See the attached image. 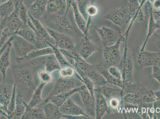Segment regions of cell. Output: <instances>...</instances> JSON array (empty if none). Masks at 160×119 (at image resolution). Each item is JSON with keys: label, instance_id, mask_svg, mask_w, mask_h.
I'll return each mask as SVG.
<instances>
[{"label": "cell", "instance_id": "1", "mask_svg": "<svg viewBox=\"0 0 160 119\" xmlns=\"http://www.w3.org/2000/svg\"><path fill=\"white\" fill-rule=\"evenodd\" d=\"M122 75L123 89L125 87L135 83L133 78L134 64L131 54L128 51L127 42L125 43L124 51L120 64L118 66Z\"/></svg>", "mask_w": 160, "mask_h": 119}, {"label": "cell", "instance_id": "2", "mask_svg": "<svg viewBox=\"0 0 160 119\" xmlns=\"http://www.w3.org/2000/svg\"><path fill=\"white\" fill-rule=\"evenodd\" d=\"M127 41L124 35H122L114 44L104 47L102 51V56L105 65L107 67L119 66L122 56L120 52L121 44L122 42L126 43Z\"/></svg>", "mask_w": 160, "mask_h": 119}, {"label": "cell", "instance_id": "3", "mask_svg": "<svg viewBox=\"0 0 160 119\" xmlns=\"http://www.w3.org/2000/svg\"><path fill=\"white\" fill-rule=\"evenodd\" d=\"M104 18L121 28H126L131 22V14L128 7L122 6L111 10Z\"/></svg>", "mask_w": 160, "mask_h": 119}, {"label": "cell", "instance_id": "4", "mask_svg": "<svg viewBox=\"0 0 160 119\" xmlns=\"http://www.w3.org/2000/svg\"><path fill=\"white\" fill-rule=\"evenodd\" d=\"M12 44L17 57L16 60L18 62L25 59L29 53L36 49L32 43L17 34L13 36Z\"/></svg>", "mask_w": 160, "mask_h": 119}, {"label": "cell", "instance_id": "5", "mask_svg": "<svg viewBox=\"0 0 160 119\" xmlns=\"http://www.w3.org/2000/svg\"><path fill=\"white\" fill-rule=\"evenodd\" d=\"M46 27L49 34L56 42V46L59 49L71 51L75 50V42L71 36L66 33L56 31L50 27Z\"/></svg>", "mask_w": 160, "mask_h": 119}, {"label": "cell", "instance_id": "6", "mask_svg": "<svg viewBox=\"0 0 160 119\" xmlns=\"http://www.w3.org/2000/svg\"><path fill=\"white\" fill-rule=\"evenodd\" d=\"M76 50L80 56L86 60L95 52L102 49L98 45L93 43L90 37L88 32L83 34L82 40Z\"/></svg>", "mask_w": 160, "mask_h": 119}, {"label": "cell", "instance_id": "7", "mask_svg": "<svg viewBox=\"0 0 160 119\" xmlns=\"http://www.w3.org/2000/svg\"><path fill=\"white\" fill-rule=\"evenodd\" d=\"M76 87V81L74 77L69 78L61 77L57 81L50 93L45 99L44 102L46 103L51 97L71 90Z\"/></svg>", "mask_w": 160, "mask_h": 119}, {"label": "cell", "instance_id": "8", "mask_svg": "<svg viewBox=\"0 0 160 119\" xmlns=\"http://www.w3.org/2000/svg\"><path fill=\"white\" fill-rule=\"evenodd\" d=\"M137 61L141 69L152 67L154 65L160 66V52H151L143 50L138 53Z\"/></svg>", "mask_w": 160, "mask_h": 119}, {"label": "cell", "instance_id": "9", "mask_svg": "<svg viewBox=\"0 0 160 119\" xmlns=\"http://www.w3.org/2000/svg\"><path fill=\"white\" fill-rule=\"evenodd\" d=\"M95 28L104 47L108 46L112 43L114 44L122 35L120 30L116 31L108 27L102 26Z\"/></svg>", "mask_w": 160, "mask_h": 119}, {"label": "cell", "instance_id": "10", "mask_svg": "<svg viewBox=\"0 0 160 119\" xmlns=\"http://www.w3.org/2000/svg\"><path fill=\"white\" fill-rule=\"evenodd\" d=\"M13 74L15 83L24 85L26 88L34 86L32 73L30 71L19 66L12 69Z\"/></svg>", "mask_w": 160, "mask_h": 119}, {"label": "cell", "instance_id": "11", "mask_svg": "<svg viewBox=\"0 0 160 119\" xmlns=\"http://www.w3.org/2000/svg\"><path fill=\"white\" fill-rule=\"evenodd\" d=\"M28 15L29 17L28 19L27 24L35 31L38 35L44 39L49 46L52 47L53 46H56V42L49 34L46 27L43 26L37 19L33 18L29 13Z\"/></svg>", "mask_w": 160, "mask_h": 119}, {"label": "cell", "instance_id": "12", "mask_svg": "<svg viewBox=\"0 0 160 119\" xmlns=\"http://www.w3.org/2000/svg\"><path fill=\"white\" fill-rule=\"evenodd\" d=\"M78 93L81 97L85 112L91 118H95V98L92 95L87 88L81 90Z\"/></svg>", "mask_w": 160, "mask_h": 119}, {"label": "cell", "instance_id": "13", "mask_svg": "<svg viewBox=\"0 0 160 119\" xmlns=\"http://www.w3.org/2000/svg\"><path fill=\"white\" fill-rule=\"evenodd\" d=\"M63 114L73 116H84L88 119L91 118L85 112V110L78 106L70 97L60 107Z\"/></svg>", "mask_w": 160, "mask_h": 119}, {"label": "cell", "instance_id": "14", "mask_svg": "<svg viewBox=\"0 0 160 119\" xmlns=\"http://www.w3.org/2000/svg\"><path fill=\"white\" fill-rule=\"evenodd\" d=\"M94 95L96 104L95 119H101L108 111L107 101L102 93L99 87L94 88Z\"/></svg>", "mask_w": 160, "mask_h": 119}, {"label": "cell", "instance_id": "15", "mask_svg": "<svg viewBox=\"0 0 160 119\" xmlns=\"http://www.w3.org/2000/svg\"><path fill=\"white\" fill-rule=\"evenodd\" d=\"M14 85L1 83L0 85V105L1 110L8 113V107L13 91Z\"/></svg>", "mask_w": 160, "mask_h": 119}, {"label": "cell", "instance_id": "16", "mask_svg": "<svg viewBox=\"0 0 160 119\" xmlns=\"http://www.w3.org/2000/svg\"><path fill=\"white\" fill-rule=\"evenodd\" d=\"M94 65L96 69L104 77L108 83L111 84L113 86L118 87L123 89V83L122 80L117 79L113 77L109 73L108 67L105 64H102L100 62Z\"/></svg>", "mask_w": 160, "mask_h": 119}, {"label": "cell", "instance_id": "17", "mask_svg": "<svg viewBox=\"0 0 160 119\" xmlns=\"http://www.w3.org/2000/svg\"><path fill=\"white\" fill-rule=\"evenodd\" d=\"M50 20L53 21L54 26L57 28L60 32L69 34L73 32L74 29L63 15L53 14Z\"/></svg>", "mask_w": 160, "mask_h": 119}, {"label": "cell", "instance_id": "18", "mask_svg": "<svg viewBox=\"0 0 160 119\" xmlns=\"http://www.w3.org/2000/svg\"><path fill=\"white\" fill-rule=\"evenodd\" d=\"M85 88H86V87L84 84L81 86L76 87L75 88L71 90L62 93L58 94V95L51 97L49 100L48 102L53 103L54 104L58 106V107H60L67 100L70 98L74 94L78 93L80 91Z\"/></svg>", "mask_w": 160, "mask_h": 119}, {"label": "cell", "instance_id": "19", "mask_svg": "<svg viewBox=\"0 0 160 119\" xmlns=\"http://www.w3.org/2000/svg\"><path fill=\"white\" fill-rule=\"evenodd\" d=\"M17 35L30 42L35 46L40 36L28 24H24L17 31Z\"/></svg>", "mask_w": 160, "mask_h": 119}, {"label": "cell", "instance_id": "20", "mask_svg": "<svg viewBox=\"0 0 160 119\" xmlns=\"http://www.w3.org/2000/svg\"><path fill=\"white\" fill-rule=\"evenodd\" d=\"M12 46V42L4 52L1 54L0 56V71L2 74L3 81L5 80L6 78L7 70L11 65L10 53H11V48Z\"/></svg>", "mask_w": 160, "mask_h": 119}, {"label": "cell", "instance_id": "21", "mask_svg": "<svg viewBox=\"0 0 160 119\" xmlns=\"http://www.w3.org/2000/svg\"><path fill=\"white\" fill-rule=\"evenodd\" d=\"M71 5L73 8L74 16H75L74 17H75L77 25L83 34H85L88 32L91 19H89L88 20V22L87 23L83 16L78 11V7L75 2H74Z\"/></svg>", "mask_w": 160, "mask_h": 119}, {"label": "cell", "instance_id": "22", "mask_svg": "<svg viewBox=\"0 0 160 119\" xmlns=\"http://www.w3.org/2000/svg\"><path fill=\"white\" fill-rule=\"evenodd\" d=\"M153 103H142L137 106L136 112L140 115L142 119H153Z\"/></svg>", "mask_w": 160, "mask_h": 119}, {"label": "cell", "instance_id": "23", "mask_svg": "<svg viewBox=\"0 0 160 119\" xmlns=\"http://www.w3.org/2000/svg\"><path fill=\"white\" fill-rule=\"evenodd\" d=\"M43 110L46 118L48 119H59L62 118L63 114L61 112L60 107L51 102L46 103Z\"/></svg>", "mask_w": 160, "mask_h": 119}, {"label": "cell", "instance_id": "24", "mask_svg": "<svg viewBox=\"0 0 160 119\" xmlns=\"http://www.w3.org/2000/svg\"><path fill=\"white\" fill-rule=\"evenodd\" d=\"M150 2H147V4L149 7V13L150 14V19L149 24V26H148V33L147 34V37L144 42L142 44V47L140 49V51H142L145 50V46H146L147 43H148V40H149L150 37H151L157 29L160 28V25L158 23H156L154 21L153 19V16L152 14V7H151V4Z\"/></svg>", "mask_w": 160, "mask_h": 119}, {"label": "cell", "instance_id": "25", "mask_svg": "<svg viewBox=\"0 0 160 119\" xmlns=\"http://www.w3.org/2000/svg\"><path fill=\"white\" fill-rule=\"evenodd\" d=\"M22 119H46L43 108L30 107L27 104L25 112L22 117Z\"/></svg>", "mask_w": 160, "mask_h": 119}, {"label": "cell", "instance_id": "26", "mask_svg": "<svg viewBox=\"0 0 160 119\" xmlns=\"http://www.w3.org/2000/svg\"><path fill=\"white\" fill-rule=\"evenodd\" d=\"M99 88L102 93L107 101L114 97H123L124 95L123 89L117 87H115V88H112L106 86V85Z\"/></svg>", "mask_w": 160, "mask_h": 119}, {"label": "cell", "instance_id": "27", "mask_svg": "<svg viewBox=\"0 0 160 119\" xmlns=\"http://www.w3.org/2000/svg\"><path fill=\"white\" fill-rule=\"evenodd\" d=\"M46 5V0H37L31 7V13H28L33 18L38 19L42 17L45 12L47 10Z\"/></svg>", "mask_w": 160, "mask_h": 119}, {"label": "cell", "instance_id": "28", "mask_svg": "<svg viewBox=\"0 0 160 119\" xmlns=\"http://www.w3.org/2000/svg\"><path fill=\"white\" fill-rule=\"evenodd\" d=\"M142 102L153 103L158 100L154 91L149 88L141 86L137 91Z\"/></svg>", "mask_w": 160, "mask_h": 119}, {"label": "cell", "instance_id": "29", "mask_svg": "<svg viewBox=\"0 0 160 119\" xmlns=\"http://www.w3.org/2000/svg\"><path fill=\"white\" fill-rule=\"evenodd\" d=\"M46 56L47 57L43 62L45 67V70L51 73L54 71L60 70L61 66L54 54Z\"/></svg>", "mask_w": 160, "mask_h": 119}, {"label": "cell", "instance_id": "30", "mask_svg": "<svg viewBox=\"0 0 160 119\" xmlns=\"http://www.w3.org/2000/svg\"><path fill=\"white\" fill-rule=\"evenodd\" d=\"M46 84H47L41 82L38 86L33 91L30 102L28 104L29 107H36L42 102V95L43 90Z\"/></svg>", "mask_w": 160, "mask_h": 119}, {"label": "cell", "instance_id": "31", "mask_svg": "<svg viewBox=\"0 0 160 119\" xmlns=\"http://www.w3.org/2000/svg\"><path fill=\"white\" fill-rule=\"evenodd\" d=\"M27 104L20 96L17 95L15 109L10 119H21L25 112Z\"/></svg>", "mask_w": 160, "mask_h": 119}, {"label": "cell", "instance_id": "32", "mask_svg": "<svg viewBox=\"0 0 160 119\" xmlns=\"http://www.w3.org/2000/svg\"><path fill=\"white\" fill-rule=\"evenodd\" d=\"M16 8L15 0H9L1 4V20L9 17L13 13Z\"/></svg>", "mask_w": 160, "mask_h": 119}, {"label": "cell", "instance_id": "33", "mask_svg": "<svg viewBox=\"0 0 160 119\" xmlns=\"http://www.w3.org/2000/svg\"><path fill=\"white\" fill-rule=\"evenodd\" d=\"M53 54H54L53 49L51 46H49L43 48L35 49L28 55L25 59L31 61L36 58L47 56Z\"/></svg>", "mask_w": 160, "mask_h": 119}, {"label": "cell", "instance_id": "34", "mask_svg": "<svg viewBox=\"0 0 160 119\" xmlns=\"http://www.w3.org/2000/svg\"><path fill=\"white\" fill-rule=\"evenodd\" d=\"M81 78V82L86 87L87 89L89 91L92 95L94 97V90L95 85L93 82L86 75L80 71H76Z\"/></svg>", "mask_w": 160, "mask_h": 119}, {"label": "cell", "instance_id": "35", "mask_svg": "<svg viewBox=\"0 0 160 119\" xmlns=\"http://www.w3.org/2000/svg\"><path fill=\"white\" fill-rule=\"evenodd\" d=\"M124 102L134 105H139L142 103L138 93H127L123 95Z\"/></svg>", "mask_w": 160, "mask_h": 119}, {"label": "cell", "instance_id": "36", "mask_svg": "<svg viewBox=\"0 0 160 119\" xmlns=\"http://www.w3.org/2000/svg\"><path fill=\"white\" fill-rule=\"evenodd\" d=\"M54 50V54L57 59L59 64H60L61 68L63 67L73 66L71 63L67 60L65 55L61 51L60 49L56 46H52Z\"/></svg>", "mask_w": 160, "mask_h": 119}, {"label": "cell", "instance_id": "37", "mask_svg": "<svg viewBox=\"0 0 160 119\" xmlns=\"http://www.w3.org/2000/svg\"><path fill=\"white\" fill-rule=\"evenodd\" d=\"M62 0H49L47 5V11L51 13H55L62 8Z\"/></svg>", "mask_w": 160, "mask_h": 119}, {"label": "cell", "instance_id": "38", "mask_svg": "<svg viewBox=\"0 0 160 119\" xmlns=\"http://www.w3.org/2000/svg\"><path fill=\"white\" fill-rule=\"evenodd\" d=\"M61 77L69 78L73 77L75 75L76 71L73 66L63 67L59 70Z\"/></svg>", "mask_w": 160, "mask_h": 119}, {"label": "cell", "instance_id": "39", "mask_svg": "<svg viewBox=\"0 0 160 119\" xmlns=\"http://www.w3.org/2000/svg\"><path fill=\"white\" fill-rule=\"evenodd\" d=\"M16 90H17V85L15 83L14 85L12 96L11 101L10 102L9 105H8V113L9 119H10V117L13 113L14 109H15L16 99H17V97Z\"/></svg>", "mask_w": 160, "mask_h": 119}, {"label": "cell", "instance_id": "40", "mask_svg": "<svg viewBox=\"0 0 160 119\" xmlns=\"http://www.w3.org/2000/svg\"><path fill=\"white\" fill-rule=\"evenodd\" d=\"M38 76L41 82L46 84L50 83L53 80L51 73L46 70L39 71L38 72Z\"/></svg>", "mask_w": 160, "mask_h": 119}, {"label": "cell", "instance_id": "41", "mask_svg": "<svg viewBox=\"0 0 160 119\" xmlns=\"http://www.w3.org/2000/svg\"><path fill=\"white\" fill-rule=\"evenodd\" d=\"M108 72L111 74L116 79L122 80V75L121 71L118 66H113L108 68Z\"/></svg>", "mask_w": 160, "mask_h": 119}, {"label": "cell", "instance_id": "42", "mask_svg": "<svg viewBox=\"0 0 160 119\" xmlns=\"http://www.w3.org/2000/svg\"><path fill=\"white\" fill-rule=\"evenodd\" d=\"M99 9L97 6L91 5H88L86 8V13L89 17H94L98 14Z\"/></svg>", "mask_w": 160, "mask_h": 119}, {"label": "cell", "instance_id": "43", "mask_svg": "<svg viewBox=\"0 0 160 119\" xmlns=\"http://www.w3.org/2000/svg\"><path fill=\"white\" fill-rule=\"evenodd\" d=\"M151 77L158 81L160 84V66L154 65L152 66V73Z\"/></svg>", "mask_w": 160, "mask_h": 119}, {"label": "cell", "instance_id": "44", "mask_svg": "<svg viewBox=\"0 0 160 119\" xmlns=\"http://www.w3.org/2000/svg\"><path fill=\"white\" fill-rule=\"evenodd\" d=\"M153 119H160V101L157 100L153 103Z\"/></svg>", "mask_w": 160, "mask_h": 119}, {"label": "cell", "instance_id": "45", "mask_svg": "<svg viewBox=\"0 0 160 119\" xmlns=\"http://www.w3.org/2000/svg\"><path fill=\"white\" fill-rule=\"evenodd\" d=\"M154 92L158 100L160 101V89L158 91H154Z\"/></svg>", "mask_w": 160, "mask_h": 119}, {"label": "cell", "instance_id": "46", "mask_svg": "<svg viewBox=\"0 0 160 119\" xmlns=\"http://www.w3.org/2000/svg\"><path fill=\"white\" fill-rule=\"evenodd\" d=\"M158 42H157V44L160 50V34H158Z\"/></svg>", "mask_w": 160, "mask_h": 119}, {"label": "cell", "instance_id": "47", "mask_svg": "<svg viewBox=\"0 0 160 119\" xmlns=\"http://www.w3.org/2000/svg\"><path fill=\"white\" fill-rule=\"evenodd\" d=\"M8 1H9V0H1V4L3 3L4 2H6Z\"/></svg>", "mask_w": 160, "mask_h": 119}, {"label": "cell", "instance_id": "48", "mask_svg": "<svg viewBox=\"0 0 160 119\" xmlns=\"http://www.w3.org/2000/svg\"><path fill=\"white\" fill-rule=\"evenodd\" d=\"M142 1V0H139V2L140 3L141 2V1Z\"/></svg>", "mask_w": 160, "mask_h": 119}, {"label": "cell", "instance_id": "49", "mask_svg": "<svg viewBox=\"0 0 160 119\" xmlns=\"http://www.w3.org/2000/svg\"><path fill=\"white\" fill-rule=\"evenodd\" d=\"M92 2H93V0H92Z\"/></svg>", "mask_w": 160, "mask_h": 119}, {"label": "cell", "instance_id": "50", "mask_svg": "<svg viewBox=\"0 0 160 119\" xmlns=\"http://www.w3.org/2000/svg\"><path fill=\"white\" fill-rule=\"evenodd\" d=\"M159 89H160V88H159Z\"/></svg>", "mask_w": 160, "mask_h": 119}]
</instances>
